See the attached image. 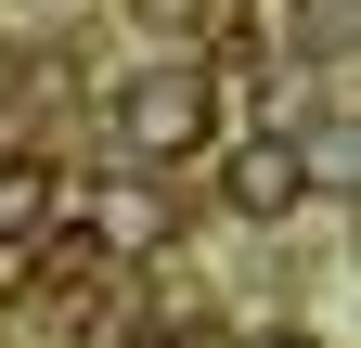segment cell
<instances>
[{"label":"cell","mask_w":361,"mask_h":348,"mask_svg":"<svg viewBox=\"0 0 361 348\" xmlns=\"http://www.w3.org/2000/svg\"><path fill=\"white\" fill-rule=\"evenodd\" d=\"M297 194H310V155L297 142H271V129L258 142H219V206H233V220H284Z\"/></svg>","instance_id":"7a4b0ae2"},{"label":"cell","mask_w":361,"mask_h":348,"mask_svg":"<svg viewBox=\"0 0 361 348\" xmlns=\"http://www.w3.org/2000/svg\"><path fill=\"white\" fill-rule=\"evenodd\" d=\"M104 116H116V142L142 155V168L155 155H194L207 129H219V65H129Z\"/></svg>","instance_id":"6da1fadb"},{"label":"cell","mask_w":361,"mask_h":348,"mask_svg":"<svg viewBox=\"0 0 361 348\" xmlns=\"http://www.w3.org/2000/svg\"><path fill=\"white\" fill-rule=\"evenodd\" d=\"M245 348H310V335H245Z\"/></svg>","instance_id":"5b68a950"},{"label":"cell","mask_w":361,"mask_h":348,"mask_svg":"<svg viewBox=\"0 0 361 348\" xmlns=\"http://www.w3.org/2000/svg\"><path fill=\"white\" fill-rule=\"evenodd\" d=\"M129 13H180V0H129Z\"/></svg>","instance_id":"8992f818"},{"label":"cell","mask_w":361,"mask_h":348,"mask_svg":"<svg viewBox=\"0 0 361 348\" xmlns=\"http://www.w3.org/2000/svg\"><path fill=\"white\" fill-rule=\"evenodd\" d=\"M90 245H104V258H116V245H155V194H104V220H90Z\"/></svg>","instance_id":"277c9868"},{"label":"cell","mask_w":361,"mask_h":348,"mask_svg":"<svg viewBox=\"0 0 361 348\" xmlns=\"http://www.w3.org/2000/svg\"><path fill=\"white\" fill-rule=\"evenodd\" d=\"M52 220H65V181H52L39 155H0V232H26V245H39Z\"/></svg>","instance_id":"3957f363"}]
</instances>
